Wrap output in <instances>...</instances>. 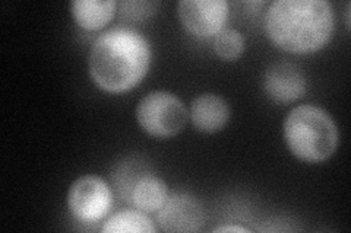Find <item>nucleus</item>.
<instances>
[{
	"label": "nucleus",
	"mask_w": 351,
	"mask_h": 233,
	"mask_svg": "<svg viewBox=\"0 0 351 233\" xmlns=\"http://www.w3.org/2000/svg\"><path fill=\"white\" fill-rule=\"evenodd\" d=\"M151 46L139 31L113 28L98 37L88 55L93 82L108 94L134 90L148 73Z\"/></svg>",
	"instance_id": "f257e3e1"
},
{
	"label": "nucleus",
	"mask_w": 351,
	"mask_h": 233,
	"mask_svg": "<svg viewBox=\"0 0 351 233\" xmlns=\"http://www.w3.org/2000/svg\"><path fill=\"white\" fill-rule=\"evenodd\" d=\"M263 27L281 50L311 54L332 38L335 15L325 0H276L267 9Z\"/></svg>",
	"instance_id": "f03ea898"
},
{
	"label": "nucleus",
	"mask_w": 351,
	"mask_h": 233,
	"mask_svg": "<svg viewBox=\"0 0 351 233\" xmlns=\"http://www.w3.org/2000/svg\"><path fill=\"white\" fill-rule=\"evenodd\" d=\"M282 128L290 152L303 162L328 161L338 148L339 133L335 121L321 107L304 104L293 108Z\"/></svg>",
	"instance_id": "7ed1b4c3"
},
{
	"label": "nucleus",
	"mask_w": 351,
	"mask_h": 233,
	"mask_svg": "<svg viewBox=\"0 0 351 233\" xmlns=\"http://www.w3.org/2000/svg\"><path fill=\"white\" fill-rule=\"evenodd\" d=\"M189 113L186 105L171 92L154 91L141 99L136 107V121L147 135L169 139L183 131Z\"/></svg>",
	"instance_id": "20e7f679"
},
{
	"label": "nucleus",
	"mask_w": 351,
	"mask_h": 233,
	"mask_svg": "<svg viewBox=\"0 0 351 233\" xmlns=\"http://www.w3.org/2000/svg\"><path fill=\"white\" fill-rule=\"evenodd\" d=\"M113 206V191L106 180L97 175H84L68 191V207L81 223H97Z\"/></svg>",
	"instance_id": "39448f33"
},
{
	"label": "nucleus",
	"mask_w": 351,
	"mask_h": 233,
	"mask_svg": "<svg viewBox=\"0 0 351 233\" xmlns=\"http://www.w3.org/2000/svg\"><path fill=\"white\" fill-rule=\"evenodd\" d=\"M178 15L191 34L201 38L215 37L226 27L228 3L226 0H182Z\"/></svg>",
	"instance_id": "423d86ee"
},
{
	"label": "nucleus",
	"mask_w": 351,
	"mask_h": 233,
	"mask_svg": "<svg viewBox=\"0 0 351 233\" xmlns=\"http://www.w3.org/2000/svg\"><path fill=\"white\" fill-rule=\"evenodd\" d=\"M157 223L164 232H197L205 223V210L196 197L174 193L157 212Z\"/></svg>",
	"instance_id": "0eeeda50"
},
{
	"label": "nucleus",
	"mask_w": 351,
	"mask_h": 233,
	"mask_svg": "<svg viewBox=\"0 0 351 233\" xmlns=\"http://www.w3.org/2000/svg\"><path fill=\"white\" fill-rule=\"evenodd\" d=\"M263 87L278 104L298 101L306 92V77L298 66L287 61L271 64L263 76Z\"/></svg>",
	"instance_id": "6e6552de"
},
{
	"label": "nucleus",
	"mask_w": 351,
	"mask_h": 233,
	"mask_svg": "<svg viewBox=\"0 0 351 233\" xmlns=\"http://www.w3.org/2000/svg\"><path fill=\"white\" fill-rule=\"evenodd\" d=\"M189 118L193 127L206 135L221 131L230 118V107L223 96L204 94L196 96L189 109Z\"/></svg>",
	"instance_id": "1a4fd4ad"
},
{
	"label": "nucleus",
	"mask_w": 351,
	"mask_h": 233,
	"mask_svg": "<svg viewBox=\"0 0 351 233\" xmlns=\"http://www.w3.org/2000/svg\"><path fill=\"white\" fill-rule=\"evenodd\" d=\"M71 9L75 22L81 28L97 31L114 18L117 3L113 0H75Z\"/></svg>",
	"instance_id": "9d476101"
},
{
	"label": "nucleus",
	"mask_w": 351,
	"mask_h": 233,
	"mask_svg": "<svg viewBox=\"0 0 351 233\" xmlns=\"http://www.w3.org/2000/svg\"><path fill=\"white\" fill-rule=\"evenodd\" d=\"M169 187L156 175H145L135 185L130 195V203L135 208L147 215L156 213L164 206L169 198Z\"/></svg>",
	"instance_id": "9b49d317"
},
{
	"label": "nucleus",
	"mask_w": 351,
	"mask_h": 233,
	"mask_svg": "<svg viewBox=\"0 0 351 233\" xmlns=\"http://www.w3.org/2000/svg\"><path fill=\"white\" fill-rule=\"evenodd\" d=\"M101 232L107 233H154L156 226L152 220L147 216V213L141 210H122V212L114 213L112 217H108L101 228Z\"/></svg>",
	"instance_id": "f8f14e48"
},
{
	"label": "nucleus",
	"mask_w": 351,
	"mask_h": 233,
	"mask_svg": "<svg viewBox=\"0 0 351 233\" xmlns=\"http://www.w3.org/2000/svg\"><path fill=\"white\" fill-rule=\"evenodd\" d=\"M149 174L151 171L147 168L145 163L128 158L123 162L116 165L112 178L120 197H122L125 202H130L132 191H134L138 181Z\"/></svg>",
	"instance_id": "ddd939ff"
},
{
	"label": "nucleus",
	"mask_w": 351,
	"mask_h": 233,
	"mask_svg": "<svg viewBox=\"0 0 351 233\" xmlns=\"http://www.w3.org/2000/svg\"><path fill=\"white\" fill-rule=\"evenodd\" d=\"M214 50L224 61L237 60L245 51V38L233 28H224L214 38Z\"/></svg>",
	"instance_id": "4468645a"
},
{
	"label": "nucleus",
	"mask_w": 351,
	"mask_h": 233,
	"mask_svg": "<svg viewBox=\"0 0 351 233\" xmlns=\"http://www.w3.org/2000/svg\"><path fill=\"white\" fill-rule=\"evenodd\" d=\"M160 2L149 0H123L117 3L119 16L123 22H144L157 12Z\"/></svg>",
	"instance_id": "2eb2a0df"
},
{
	"label": "nucleus",
	"mask_w": 351,
	"mask_h": 233,
	"mask_svg": "<svg viewBox=\"0 0 351 233\" xmlns=\"http://www.w3.org/2000/svg\"><path fill=\"white\" fill-rule=\"evenodd\" d=\"M214 232L215 233H226V232H252V230L245 226H239V225H224V226L215 228Z\"/></svg>",
	"instance_id": "dca6fc26"
}]
</instances>
